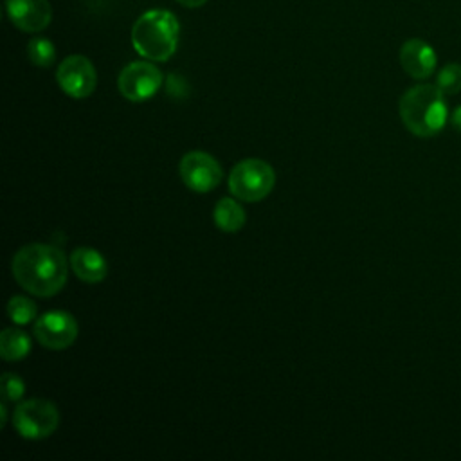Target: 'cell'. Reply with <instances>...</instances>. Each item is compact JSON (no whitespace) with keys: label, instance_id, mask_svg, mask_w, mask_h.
Instances as JSON below:
<instances>
[{"label":"cell","instance_id":"8","mask_svg":"<svg viewBox=\"0 0 461 461\" xmlns=\"http://www.w3.org/2000/svg\"><path fill=\"white\" fill-rule=\"evenodd\" d=\"M182 182L194 193L212 191L223 176L221 166L205 151H189L182 157L178 166Z\"/></svg>","mask_w":461,"mask_h":461},{"label":"cell","instance_id":"13","mask_svg":"<svg viewBox=\"0 0 461 461\" xmlns=\"http://www.w3.org/2000/svg\"><path fill=\"white\" fill-rule=\"evenodd\" d=\"M212 218L223 232H238L247 220L243 207L232 198H221L212 211Z\"/></svg>","mask_w":461,"mask_h":461},{"label":"cell","instance_id":"20","mask_svg":"<svg viewBox=\"0 0 461 461\" xmlns=\"http://www.w3.org/2000/svg\"><path fill=\"white\" fill-rule=\"evenodd\" d=\"M180 5L184 7H189V9H196V7H202L207 0H176Z\"/></svg>","mask_w":461,"mask_h":461},{"label":"cell","instance_id":"12","mask_svg":"<svg viewBox=\"0 0 461 461\" xmlns=\"http://www.w3.org/2000/svg\"><path fill=\"white\" fill-rule=\"evenodd\" d=\"M68 261L72 272L85 283H99L108 274V263L104 256L90 247L74 249Z\"/></svg>","mask_w":461,"mask_h":461},{"label":"cell","instance_id":"9","mask_svg":"<svg viewBox=\"0 0 461 461\" xmlns=\"http://www.w3.org/2000/svg\"><path fill=\"white\" fill-rule=\"evenodd\" d=\"M34 337L47 349H67L77 337V322L68 312H45L34 322Z\"/></svg>","mask_w":461,"mask_h":461},{"label":"cell","instance_id":"15","mask_svg":"<svg viewBox=\"0 0 461 461\" xmlns=\"http://www.w3.org/2000/svg\"><path fill=\"white\" fill-rule=\"evenodd\" d=\"M27 58L36 67H50L56 61V47L50 40L36 36L27 43Z\"/></svg>","mask_w":461,"mask_h":461},{"label":"cell","instance_id":"16","mask_svg":"<svg viewBox=\"0 0 461 461\" xmlns=\"http://www.w3.org/2000/svg\"><path fill=\"white\" fill-rule=\"evenodd\" d=\"M38 313L36 304L23 295H14L7 303V315L14 324H29Z\"/></svg>","mask_w":461,"mask_h":461},{"label":"cell","instance_id":"3","mask_svg":"<svg viewBox=\"0 0 461 461\" xmlns=\"http://www.w3.org/2000/svg\"><path fill=\"white\" fill-rule=\"evenodd\" d=\"M180 25L176 16L166 9L142 13L131 27V43L139 56L151 61H167L178 45Z\"/></svg>","mask_w":461,"mask_h":461},{"label":"cell","instance_id":"1","mask_svg":"<svg viewBox=\"0 0 461 461\" xmlns=\"http://www.w3.org/2000/svg\"><path fill=\"white\" fill-rule=\"evenodd\" d=\"M70 261L61 249L47 243L22 247L11 263L16 283L32 295L52 297L67 283Z\"/></svg>","mask_w":461,"mask_h":461},{"label":"cell","instance_id":"2","mask_svg":"<svg viewBox=\"0 0 461 461\" xmlns=\"http://www.w3.org/2000/svg\"><path fill=\"white\" fill-rule=\"evenodd\" d=\"M405 128L418 137H432L443 130L448 119L445 94L436 85L411 86L398 104Z\"/></svg>","mask_w":461,"mask_h":461},{"label":"cell","instance_id":"17","mask_svg":"<svg viewBox=\"0 0 461 461\" xmlns=\"http://www.w3.org/2000/svg\"><path fill=\"white\" fill-rule=\"evenodd\" d=\"M436 86L445 95L459 94L461 92V65L459 63L443 65L436 76Z\"/></svg>","mask_w":461,"mask_h":461},{"label":"cell","instance_id":"10","mask_svg":"<svg viewBox=\"0 0 461 461\" xmlns=\"http://www.w3.org/2000/svg\"><path fill=\"white\" fill-rule=\"evenodd\" d=\"M9 20L25 32H40L52 20L49 0H5Z\"/></svg>","mask_w":461,"mask_h":461},{"label":"cell","instance_id":"11","mask_svg":"<svg viewBox=\"0 0 461 461\" xmlns=\"http://www.w3.org/2000/svg\"><path fill=\"white\" fill-rule=\"evenodd\" d=\"M436 63L434 49L420 38H411L400 47V65L414 79L429 77L436 70Z\"/></svg>","mask_w":461,"mask_h":461},{"label":"cell","instance_id":"4","mask_svg":"<svg viewBox=\"0 0 461 461\" xmlns=\"http://www.w3.org/2000/svg\"><path fill=\"white\" fill-rule=\"evenodd\" d=\"M276 184V173L261 158H245L238 162L229 175V191L243 202H259L270 194Z\"/></svg>","mask_w":461,"mask_h":461},{"label":"cell","instance_id":"21","mask_svg":"<svg viewBox=\"0 0 461 461\" xmlns=\"http://www.w3.org/2000/svg\"><path fill=\"white\" fill-rule=\"evenodd\" d=\"M0 409H2V418H0V425L4 427L5 425V421H7V407H5V402L0 405Z\"/></svg>","mask_w":461,"mask_h":461},{"label":"cell","instance_id":"19","mask_svg":"<svg viewBox=\"0 0 461 461\" xmlns=\"http://www.w3.org/2000/svg\"><path fill=\"white\" fill-rule=\"evenodd\" d=\"M450 122H452V126H454L457 131H461V104L456 106L454 112L450 113Z\"/></svg>","mask_w":461,"mask_h":461},{"label":"cell","instance_id":"14","mask_svg":"<svg viewBox=\"0 0 461 461\" xmlns=\"http://www.w3.org/2000/svg\"><path fill=\"white\" fill-rule=\"evenodd\" d=\"M31 351V339L25 331L16 328H7L0 335V355L7 362L22 360Z\"/></svg>","mask_w":461,"mask_h":461},{"label":"cell","instance_id":"5","mask_svg":"<svg viewBox=\"0 0 461 461\" xmlns=\"http://www.w3.org/2000/svg\"><path fill=\"white\" fill-rule=\"evenodd\" d=\"M16 432L25 439L49 438L59 425L56 405L43 398H31L16 405L13 414Z\"/></svg>","mask_w":461,"mask_h":461},{"label":"cell","instance_id":"6","mask_svg":"<svg viewBox=\"0 0 461 461\" xmlns=\"http://www.w3.org/2000/svg\"><path fill=\"white\" fill-rule=\"evenodd\" d=\"M56 79L61 90L74 99H85L92 95V92L97 86L95 67L86 56L81 54L67 56L58 65Z\"/></svg>","mask_w":461,"mask_h":461},{"label":"cell","instance_id":"18","mask_svg":"<svg viewBox=\"0 0 461 461\" xmlns=\"http://www.w3.org/2000/svg\"><path fill=\"white\" fill-rule=\"evenodd\" d=\"M25 393V384L20 376L5 373L2 376V398L4 402H18Z\"/></svg>","mask_w":461,"mask_h":461},{"label":"cell","instance_id":"7","mask_svg":"<svg viewBox=\"0 0 461 461\" xmlns=\"http://www.w3.org/2000/svg\"><path fill=\"white\" fill-rule=\"evenodd\" d=\"M119 92L133 103L153 97L162 85V72L149 61H133L119 74Z\"/></svg>","mask_w":461,"mask_h":461}]
</instances>
